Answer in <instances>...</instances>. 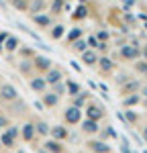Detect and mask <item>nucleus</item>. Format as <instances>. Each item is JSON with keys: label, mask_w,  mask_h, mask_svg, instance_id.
<instances>
[{"label": "nucleus", "mask_w": 147, "mask_h": 153, "mask_svg": "<svg viewBox=\"0 0 147 153\" xmlns=\"http://www.w3.org/2000/svg\"><path fill=\"white\" fill-rule=\"evenodd\" d=\"M127 118H129V123H133V120H135V114H133V112H127Z\"/></svg>", "instance_id": "obj_34"}, {"label": "nucleus", "mask_w": 147, "mask_h": 153, "mask_svg": "<svg viewBox=\"0 0 147 153\" xmlns=\"http://www.w3.org/2000/svg\"><path fill=\"white\" fill-rule=\"evenodd\" d=\"M45 104H49V106L57 104V96L55 94H45Z\"/></svg>", "instance_id": "obj_23"}, {"label": "nucleus", "mask_w": 147, "mask_h": 153, "mask_svg": "<svg viewBox=\"0 0 147 153\" xmlns=\"http://www.w3.org/2000/svg\"><path fill=\"white\" fill-rule=\"evenodd\" d=\"M59 78H61V74L57 70H49L47 78H45V84H57V82H59Z\"/></svg>", "instance_id": "obj_7"}, {"label": "nucleus", "mask_w": 147, "mask_h": 153, "mask_svg": "<svg viewBox=\"0 0 147 153\" xmlns=\"http://www.w3.org/2000/svg\"><path fill=\"white\" fill-rule=\"evenodd\" d=\"M61 35H63V27H61V25H57V27L53 29V39H59Z\"/></svg>", "instance_id": "obj_26"}, {"label": "nucleus", "mask_w": 147, "mask_h": 153, "mask_svg": "<svg viewBox=\"0 0 147 153\" xmlns=\"http://www.w3.org/2000/svg\"><path fill=\"white\" fill-rule=\"evenodd\" d=\"M135 68H137V70L141 71V74H147V63H137Z\"/></svg>", "instance_id": "obj_31"}, {"label": "nucleus", "mask_w": 147, "mask_h": 153, "mask_svg": "<svg viewBox=\"0 0 147 153\" xmlns=\"http://www.w3.org/2000/svg\"><path fill=\"white\" fill-rule=\"evenodd\" d=\"M0 51H2V45H0Z\"/></svg>", "instance_id": "obj_38"}, {"label": "nucleus", "mask_w": 147, "mask_h": 153, "mask_svg": "<svg viewBox=\"0 0 147 153\" xmlns=\"http://www.w3.org/2000/svg\"><path fill=\"white\" fill-rule=\"evenodd\" d=\"M21 153H23V151H21Z\"/></svg>", "instance_id": "obj_39"}, {"label": "nucleus", "mask_w": 147, "mask_h": 153, "mask_svg": "<svg viewBox=\"0 0 147 153\" xmlns=\"http://www.w3.org/2000/svg\"><path fill=\"white\" fill-rule=\"evenodd\" d=\"M43 8H45V0H35V2L31 4V10H33V14H39Z\"/></svg>", "instance_id": "obj_16"}, {"label": "nucleus", "mask_w": 147, "mask_h": 153, "mask_svg": "<svg viewBox=\"0 0 147 153\" xmlns=\"http://www.w3.org/2000/svg\"><path fill=\"white\" fill-rule=\"evenodd\" d=\"M86 47H88V43H86V41H76V43H74V49H76V51H82V53H84Z\"/></svg>", "instance_id": "obj_21"}, {"label": "nucleus", "mask_w": 147, "mask_h": 153, "mask_svg": "<svg viewBox=\"0 0 147 153\" xmlns=\"http://www.w3.org/2000/svg\"><path fill=\"white\" fill-rule=\"evenodd\" d=\"M6 39H8V33H0V43L6 41Z\"/></svg>", "instance_id": "obj_33"}, {"label": "nucleus", "mask_w": 147, "mask_h": 153, "mask_svg": "<svg viewBox=\"0 0 147 153\" xmlns=\"http://www.w3.org/2000/svg\"><path fill=\"white\" fill-rule=\"evenodd\" d=\"M61 8H63V2H61V0H55L53 6H51V12H59Z\"/></svg>", "instance_id": "obj_25"}, {"label": "nucleus", "mask_w": 147, "mask_h": 153, "mask_svg": "<svg viewBox=\"0 0 147 153\" xmlns=\"http://www.w3.org/2000/svg\"><path fill=\"white\" fill-rule=\"evenodd\" d=\"M0 143H2L4 147H12V145H14V137L6 131V133H2V135H0Z\"/></svg>", "instance_id": "obj_8"}, {"label": "nucleus", "mask_w": 147, "mask_h": 153, "mask_svg": "<svg viewBox=\"0 0 147 153\" xmlns=\"http://www.w3.org/2000/svg\"><path fill=\"white\" fill-rule=\"evenodd\" d=\"M12 4H14L16 8H21V10L27 8V2H24V0H12Z\"/></svg>", "instance_id": "obj_29"}, {"label": "nucleus", "mask_w": 147, "mask_h": 153, "mask_svg": "<svg viewBox=\"0 0 147 153\" xmlns=\"http://www.w3.org/2000/svg\"><path fill=\"white\" fill-rule=\"evenodd\" d=\"M121 53H122V57H125V59H135L137 55H139V51H137L133 45H122Z\"/></svg>", "instance_id": "obj_3"}, {"label": "nucleus", "mask_w": 147, "mask_h": 153, "mask_svg": "<svg viewBox=\"0 0 147 153\" xmlns=\"http://www.w3.org/2000/svg\"><path fill=\"white\" fill-rule=\"evenodd\" d=\"M47 151H51V153H59V151H61V147H59V145H57L55 141H49V143H47Z\"/></svg>", "instance_id": "obj_20"}, {"label": "nucleus", "mask_w": 147, "mask_h": 153, "mask_svg": "<svg viewBox=\"0 0 147 153\" xmlns=\"http://www.w3.org/2000/svg\"><path fill=\"white\" fill-rule=\"evenodd\" d=\"M51 135H53L55 139H65V137H68V131L63 129V127H53V129H51Z\"/></svg>", "instance_id": "obj_12"}, {"label": "nucleus", "mask_w": 147, "mask_h": 153, "mask_svg": "<svg viewBox=\"0 0 147 153\" xmlns=\"http://www.w3.org/2000/svg\"><path fill=\"white\" fill-rule=\"evenodd\" d=\"M33 135H35V125L27 123V125L23 127V137H24V141H31V139H33Z\"/></svg>", "instance_id": "obj_6"}, {"label": "nucleus", "mask_w": 147, "mask_h": 153, "mask_svg": "<svg viewBox=\"0 0 147 153\" xmlns=\"http://www.w3.org/2000/svg\"><path fill=\"white\" fill-rule=\"evenodd\" d=\"M82 129H84V133H96V131H98V125L94 123V120H84Z\"/></svg>", "instance_id": "obj_13"}, {"label": "nucleus", "mask_w": 147, "mask_h": 153, "mask_svg": "<svg viewBox=\"0 0 147 153\" xmlns=\"http://www.w3.org/2000/svg\"><path fill=\"white\" fill-rule=\"evenodd\" d=\"M33 21H35L37 25H43V27L51 25V19H49L47 14H33Z\"/></svg>", "instance_id": "obj_9"}, {"label": "nucleus", "mask_w": 147, "mask_h": 153, "mask_svg": "<svg viewBox=\"0 0 147 153\" xmlns=\"http://www.w3.org/2000/svg\"><path fill=\"white\" fill-rule=\"evenodd\" d=\"M98 61H100V68H102L104 71H110L112 68H114V63H112V59H108V57H100Z\"/></svg>", "instance_id": "obj_14"}, {"label": "nucleus", "mask_w": 147, "mask_h": 153, "mask_svg": "<svg viewBox=\"0 0 147 153\" xmlns=\"http://www.w3.org/2000/svg\"><path fill=\"white\" fill-rule=\"evenodd\" d=\"M143 57H145V59H147V47H145V49H143Z\"/></svg>", "instance_id": "obj_35"}, {"label": "nucleus", "mask_w": 147, "mask_h": 153, "mask_svg": "<svg viewBox=\"0 0 147 153\" xmlns=\"http://www.w3.org/2000/svg\"><path fill=\"white\" fill-rule=\"evenodd\" d=\"M88 43H90V45H92V47L100 49V43H98V41H96V37H90V39H88Z\"/></svg>", "instance_id": "obj_30"}, {"label": "nucleus", "mask_w": 147, "mask_h": 153, "mask_svg": "<svg viewBox=\"0 0 147 153\" xmlns=\"http://www.w3.org/2000/svg\"><path fill=\"white\" fill-rule=\"evenodd\" d=\"M86 112H88V120H94V123L102 117V108H98V106H88Z\"/></svg>", "instance_id": "obj_4"}, {"label": "nucleus", "mask_w": 147, "mask_h": 153, "mask_svg": "<svg viewBox=\"0 0 147 153\" xmlns=\"http://www.w3.org/2000/svg\"><path fill=\"white\" fill-rule=\"evenodd\" d=\"M86 14H88V8L86 6H78L76 12H74V19H84Z\"/></svg>", "instance_id": "obj_18"}, {"label": "nucleus", "mask_w": 147, "mask_h": 153, "mask_svg": "<svg viewBox=\"0 0 147 153\" xmlns=\"http://www.w3.org/2000/svg\"><path fill=\"white\" fill-rule=\"evenodd\" d=\"M145 96H147V88H145Z\"/></svg>", "instance_id": "obj_37"}, {"label": "nucleus", "mask_w": 147, "mask_h": 153, "mask_svg": "<svg viewBox=\"0 0 147 153\" xmlns=\"http://www.w3.org/2000/svg\"><path fill=\"white\" fill-rule=\"evenodd\" d=\"M31 88H33V90H37V92L45 90V80H41V78H35V80H31Z\"/></svg>", "instance_id": "obj_15"}, {"label": "nucleus", "mask_w": 147, "mask_h": 153, "mask_svg": "<svg viewBox=\"0 0 147 153\" xmlns=\"http://www.w3.org/2000/svg\"><path fill=\"white\" fill-rule=\"evenodd\" d=\"M0 96H2L4 100H14V98H16L19 94H16V90L12 88L10 84H4V86L0 88Z\"/></svg>", "instance_id": "obj_2"}, {"label": "nucleus", "mask_w": 147, "mask_h": 153, "mask_svg": "<svg viewBox=\"0 0 147 153\" xmlns=\"http://www.w3.org/2000/svg\"><path fill=\"white\" fill-rule=\"evenodd\" d=\"M80 35H82V29H74L72 33L68 35V39H70V41H74V39H78Z\"/></svg>", "instance_id": "obj_27"}, {"label": "nucleus", "mask_w": 147, "mask_h": 153, "mask_svg": "<svg viewBox=\"0 0 147 153\" xmlns=\"http://www.w3.org/2000/svg\"><path fill=\"white\" fill-rule=\"evenodd\" d=\"M92 149L96 153H108L110 151L108 145H104V143H100V141H92Z\"/></svg>", "instance_id": "obj_11"}, {"label": "nucleus", "mask_w": 147, "mask_h": 153, "mask_svg": "<svg viewBox=\"0 0 147 153\" xmlns=\"http://www.w3.org/2000/svg\"><path fill=\"white\" fill-rule=\"evenodd\" d=\"M106 39H108V33H106V31H100V33H98V35H96V41H98V43H100V41L104 43Z\"/></svg>", "instance_id": "obj_28"}, {"label": "nucleus", "mask_w": 147, "mask_h": 153, "mask_svg": "<svg viewBox=\"0 0 147 153\" xmlns=\"http://www.w3.org/2000/svg\"><path fill=\"white\" fill-rule=\"evenodd\" d=\"M122 2H125V6H127V8H129V6H133V4H135V0H122Z\"/></svg>", "instance_id": "obj_32"}, {"label": "nucleus", "mask_w": 147, "mask_h": 153, "mask_svg": "<svg viewBox=\"0 0 147 153\" xmlns=\"http://www.w3.org/2000/svg\"><path fill=\"white\" fill-rule=\"evenodd\" d=\"M80 118H82V112H80V108H78V106H70V108L65 110V120H68L70 125L80 123Z\"/></svg>", "instance_id": "obj_1"}, {"label": "nucleus", "mask_w": 147, "mask_h": 153, "mask_svg": "<svg viewBox=\"0 0 147 153\" xmlns=\"http://www.w3.org/2000/svg\"><path fill=\"white\" fill-rule=\"evenodd\" d=\"M4 47L8 49V51H14V49L19 47V39H16V37H8V39H6V45H4Z\"/></svg>", "instance_id": "obj_17"}, {"label": "nucleus", "mask_w": 147, "mask_h": 153, "mask_svg": "<svg viewBox=\"0 0 147 153\" xmlns=\"http://www.w3.org/2000/svg\"><path fill=\"white\" fill-rule=\"evenodd\" d=\"M35 127H37V131H39L41 135H47V133H49V127L45 125V123H37Z\"/></svg>", "instance_id": "obj_24"}, {"label": "nucleus", "mask_w": 147, "mask_h": 153, "mask_svg": "<svg viewBox=\"0 0 147 153\" xmlns=\"http://www.w3.org/2000/svg\"><path fill=\"white\" fill-rule=\"evenodd\" d=\"M143 135H145V139H147V127H145V133H143Z\"/></svg>", "instance_id": "obj_36"}, {"label": "nucleus", "mask_w": 147, "mask_h": 153, "mask_svg": "<svg viewBox=\"0 0 147 153\" xmlns=\"http://www.w3.org/2000/svg\"><path fill=\"white\" fill-rule=\"evenodd\" d=\"M137 102H139V96H129V98H125V106H135L137 104Z\"/></svg>", "instance_id": "obj_22"}, {"label": "nucleus", "mask_w": 147, "mask_h": 153, "mask_svg": "<svg viewBox=\"0 0 147 153\" xmlns=\"http://www.w3.org/2000/svg\"><path fill=\"white\" fill-rule=\"evenodd\" d=\"M68 92H70V94H72V96L80 94V86H78V84H76V82H68Z\"/></svg>", "instance_id": "obj_19"}, {"label": "nucleus", "mask_w": 147, "mask_h": 153, "mask_svg": "<svg viewBox=\"0 0 147 153\" xmlns=\"http://www.w3.org/2000/svg\"><path fill=\"white\" fill-rule=\"evenodd\" d=\"M35 65L41 70H51V61L47 57H35Z\"/></svg>", "instance_id": "obj_10"}, {"label": "nucleus", "mask_w": 147, "mask_h": 153, "mask_svg": "<svg viewBox=\"0 0 147 153\" xmlns=\"http://www.w3.org/2000/svg\"><path fill=\"white\" fill-rule=\"evenodd\" d=\"M145 153H147V151H145Z\"/></svg>", "instance_id": "obj_40"}, {"label": "nucleus", "mask_w": 147, "mask_h": 153, "mask_svg": "<svg viewBox=\"0 0 147 153\" xmlns=\"http://www.w3.org/2000/svg\"><path fill=\"white\" fill-rule=\"evenodd\" d=\"M82 59H84V63H86V65H94V63L98 61L96 53H94V51H88V49H86L84 53H82Z\"/></svg>", "instance_id": "obj_5"}]
</instances>
